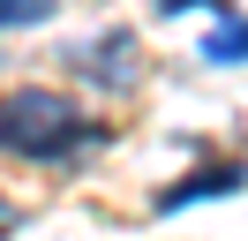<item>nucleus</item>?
<instances>
[{
	"label": "nucleus",
	"instance_id": "1",
	"mask_svg": "<svg viewBox=\"0 0 248 241\" xmlns=\"http://www.w3.org/2000/svg\"><path fill=\"white\" fill-rule=\"evenodd\" d=\"M106 128L83 113L61 90H8V151L16 158H76V151H98Z\"/></svg>",
	"mask_w": 248,
	"mask_h": 241
},
{
	"label": "nucleus",
	"instance_id": "2",
	"mask_svg": "<svg viewBox=\"0 0 248 241\" xmlns=\"http://www.w3.org/2000/svg\"><path fill=\"white\" fill-rule=\"evenodd\" d=\"M241 181H248V166H241V158H218V166H196V173H188V181H173V189L158 196L151 211H158V219H173V211H188V204H218V196H233Z\"/></svg>",
	"mask_w": 248,
	"mask_h": 241
},
{
	"label": "nucleus",
	"instance_id": "3",
	"mask_svg": "<svg viewBox=\"0 0 248 241\" xmlns=\"http://www.w3.org/2000/svg\"><path fill=\"white\" fill-rule=\"evenodd\" d=\"M83 75H98L106 90H128L136 83V38L128 30H106L98 45H83Z\"/></svg>",
	"mask_w": 248,
	"mask_h": 241
},
{
	"label": "nucleus",
	"instance_id": "4",
	"mask_svg": "<svg viewBox=\"0 0 248 241\" xmlns=\"http://www.w3.org/2000/svg\"><path fill=\"white\" fill-rule=\"evenodd\" d=\"M203 60H211V68H233V60H248V23H241L233 8L211 23V38H203Z\"/></svg>",
	"mask_w": 248,
	"mask_h": 241
},
{
	"label": "nucleus",
	"instance_id": "5",
	"mask_svg": "<svg viewBox=\"0 0 248 241\" xmlns=\"http://www.w3.org/2000/svg\"><path fill=\"white\" fill-rule=\"evenodd\" d=\"M46 0H8V8H0V23H8V30H31V23H46Z\"/></svg>",
	"mask_w": 248,
	"mask_h": 241
}]
</instances>
